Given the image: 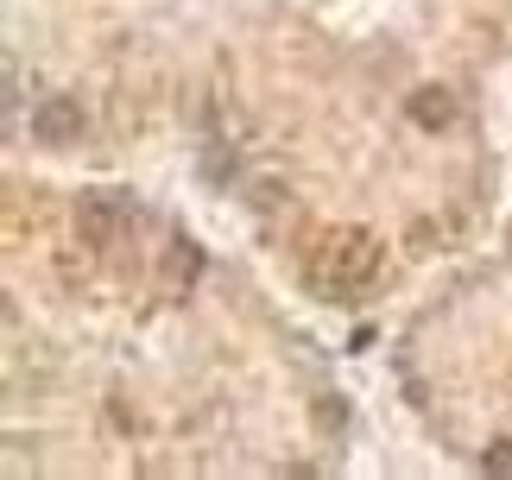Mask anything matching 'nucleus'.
<instances>
[{"label":"nucleus","instance_id":"nucleus-1","mask_svg":"<svg viewBox=\"0 0 512 480\" xmlns=\"http://www.w3.org/2000/svg\"><path fill=\"white\" fill-rule=\"evenodd\" d=\"M373 272H380V240L361 234V228H342L323 240V253L310 259V278H317L323 297H336V304H348L354 291L373 285Z\"/></svg>","mask_w":512,"mask_h":480},{"label":"nucleus","instance_id":"nucleus-2","mask_svg":"<svg viewBox=\"0 0 512 480\" xmlns=\"http://www.w3.org/2000/svg\"><path fill=\"white\" fill-rule=\"evenodd\" d=\"M121 228H127L121 196H83V203H76V240H83V247H114Z\"/></svg>","mask_w":512,"mask_h":480},{"label":"nucleus","instance_id":"nucleus-3","mask_svg":"<svg viewBox=\"0 0 512 480\" xmlns=\"http://www.w3.org/2000/svg\"><path fill=\"white\" fill-rule=\"evenodd\" d=\"M32 139L38 146H76V139H83V108H76L70 95H45V102L32 108Z\"/></svg>","mask_w":512,"mask_h":480},{"label":"nucleus","instance_id":"nucleus-4","mask_svg":"<svg viewBox=\"0 0 512 480\" xmlns=\"http://www.w3.org/2000/svg\"><path fill=\"white\" fill-rule=\"evenodd\" d=\"M411 120H418V127H449V120H456L449 89H418V95H411Z\"/></svg>","mask_w":512,"mask_h":480},{"label":"nucleus","instance_id":"nucleus-5","mask_svg":"<svg viewBox=\"0 0 512 480\" xmlns=\"http://www.w3.org/2000/svg\"><path fill=\"white\" fill-rule=\"evenodd\" d=\"M487 462H494V468H512V443H500L494 455H487Z\"/></svg>","mask_w":512,"mask_h":480}]
</instances>
